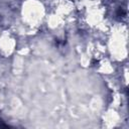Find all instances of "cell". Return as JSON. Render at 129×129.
I'll return each instance as SVG.
<instances>
[{
    "instance_id": "obj_1",
    "label": "cell",
    "mask_w": 129,
    "mask_h": 129,
    "mask_svg": "<svg viewBox=\"0 0 129 129\" xmlns=\"http://www.w3.org/2000/svg\"><path fill=\"white\" fill-rule=\"evenodd\" d=\"M117 15L122 17V16H124V15H125V11H124L122 8H120V9H119V11H118V13H117Z\"/></svg>"
}]
</instances>
